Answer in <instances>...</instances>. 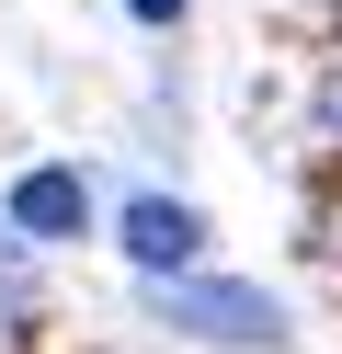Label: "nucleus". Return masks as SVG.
Returning <instances> with one entry per match:
<instances>
[{
    "mask_svg": "<svg viewBox=\"0 0 342 354\" xmlns=\"http://www.w3.org/2000/svg\"><path fill=\"white\" fill-rule=\"evenodd\" d=\"M160 320H171L182 343H228V354H274L285 343V308H274L263 286H228V274H171L160 286Z\"/></svg>",
    "mask_w": 342,
    "mask_h": 354,
    "instance_id": "nucleus-1",
    "label": "nucleus"
},
{
    "mask_svg": "<svg viewBox=\"0 0 342 354\" xmlns=\"http://www.w3.org/2000/svg\"><path fill=\"white\" fill-rule=\"evenodd\" d=\"M114 240H126V263H137L149 286H171V274L205 263V206H182V194H137Z\"/></svg>",
    "mask_w": 342,
    "mask_h": 354,
    "instance_id": "nucleus-2",
    "label": "nucleus"
},
{
    "mask_svg": "<svg viewBox=\"0 0 342 354\" xmlns=\"http://www.w3.org/2000/svg\"><path fill=\"white\" fill-rule=\"evenodd\" d=\"M0 229H23V240H80V229H91V183H80L68 160H35V171L12 183V206H0Z\"/></svg>",
    "mask_w": 342,
    "mask_h": 354,
    "instance_id": "nucleus-3",
    "label": "nucleus"
},
{
    "mask_svg": "<svg viewBox=\"0 0 342 354\" xmlns=\"http://www.w3.org/2000/svg\"><path fill=\"white\" fill-rule=\"evenodd\" d=\"M126 12H137V24H182V0H126Z\"/></svg>",
    "mask_w": 342,
    "mask_h": 354,
    "instance_id": "nucleus-4",
    "label": "nucleus"
}]
</instances>
